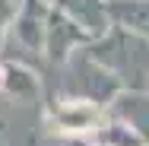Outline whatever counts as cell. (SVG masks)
I'll return each instance as SVG.
<instances>
[{
	"label": "cell",
	"mask_w": 149,
	"mask_h": 146,
	"mask_svg": "<svg viewBox=\"0 0 149 146\" xmlns=\"http://www.w3.org/2000/svg\"><path fill=\"white\" fill-rule=\"evenodd\" d=\"M111 115L124 121L127 127H133L143 137V143H149V95L146 92H118Z\"/></svg>",
	"instance_id": "obj_5"
},
{
	"label": "cell",
	"mask_w": 149,
	"mask_h": 146,
	"mask_svg": "<svg viewBox=\"0 0 149 146\" xmlns=\"http://www.w3.org/2000/svg\"><path fill=\"white\" fill-rule=\"evenodd\" d=\"M95 140H98L102 146H143V137H140L133 127H127L124 121L111 124L108 130H98Z\"/></svg>",
	"instance_id": "obj_9"
},
{
	"label": "cell",
	"mask_w": 149,
	"mask_h": 146,
	"mask_svg": "<svg viewBox=\"0 0 149 146\" xmlns=\"http://www.w3.org/2000/svg\"><path fill=\"white\" fill-rule=\"evenodd\" d=\"M54 121H57L60 130H70V133H76V130H86L92 127L95 121H98V108L92 105V102H79V98H67V102H60L57 111H54Z\"/></svg>",
	"instance_id": "obj_8"
},
{
	"label": "cell",
	"mask_w": 149,
	"mask_h": 146,
	"mask_svg": "<svg viewBox=\"0 0 149 146\" xmlns=\"http://www.w3.org/2000/svg\"><path fill=\"white\" fill-rule=\"evenodd\" d=\"M108 16L120 29H130L136 35L149 38V0H111L108 3Z\"/></svg>",
	"instance_id": "obj_7"
},
{
	"label": "cell",
	"mask_w": 149,
	"mask_h": 146,
	"mask_svg": "<svg viewBox=\"0 0 149 146\" xmlns=\"http://www.w3.org/2000/svg\"><path fill=\"white\" fill-rule=\"evenodd\" d=\"M0 45H3V16H0Z\"/></svg>",
	"instance_id": "obj_11"
},
{
	"label": "cell",
	"mask_w": 149,
	"mask_h": 146,
	"mask_svg": "<svg viewBox=\"0 0 149 146\" xmlns=\"http://www.w3.org/2000/svg\"><path fill=\"white\" fill-rule=\"evenodd\" d=\"M92 38L89 32H83L63 10H48V29H45V45L51 60H63L79 41Z\"/></svg>",
	"instance_id": "obj_3"
},
{
	"label": "cell",
	"mask_w": 149,
	"mask_h": 146,
	"mask_svg": "<svg viewBox=\"0 0 149 146\" xmlns=\"http://www.w3.org/2000/svg\"><path fill=\"white\" fill-rule=\"evenodd\" d=\"M98 64H105L108 70H114L124 83H130L133 89H140L149 76V38L136 35V32L124 29L105 35L102 48L89 51Z\"/></svg>",
	"instance_id": "obj_1"
},
{
	"label": "cell",
	"mask_w": 149,
	"mask_h": 146,
	"mask_svg": "<svg viewBox=\"0 0 149 146\" xmlns=\"http://www.w3.org/2000/svg\"><path fill=\"white\" fill-rule=\"evenodd\" d=\"M45 29H48L45 3L41 0H26L19 16H16V38L32 51H45Z\"/></svg>",
	"instance_id": "obj_6"
},
{
	"label": "cell",
	"mask_w": 149,
	"mask_h": 146,
	"mask_svg": "<svg viewBox=\"0 0 149 146\" xmlns=\"http://www.w3.org/2000/svg\"><path fill=\"white\" fill-rule=\"evenodd\" d=\"M0 89H3V70H0Z\"/></svg>",
	"instance_id": "obj_12"
},
{
	"label": "cell",
	"mask_w": 149,
	"mask_h": 146,
	"mask_svg": "<svg viewBox=\"0 0 149 146\" xmlns=\"http://www.w3.org/2000/svg\"><path fill=\"white\" fill-rule=\"evenodd\" d=\"M76 95L92 98V102H105L111 95H118V76L108 73L105 64L86 54L83 60H76Z\"/></svg>",
	"instance_id": "obj_2"
},
{
	"label": "cell",
	"mask_w": 149,
	"mask_h": 146,
	"mask_svg": "<svg viewBox=\"0 0 149 146\" xmlns=\"http://www.w3.org/2000/svg\"><path fill=\"white\" fill-rule=\"evenodd\" d=\"M13 13V0H0V16H10Z\"/></svg>",
	"instance_id": "obj_10"
},
{
	"label": "cell",
	"mask_w": 149,
	"mask_h": 146,
	"mask_svg": "<svg viewBox=\"0 0 149 146\" xmlns=\"http://www.w3.org/2000/svg\"><path fill=\"white\" fill-rule=\"evenodd\" d=\"M57 6L92 38L108 32V3L105 0H57Z\"/></svg>",
	"instance_id": "obj_4"
}]
</instances>
